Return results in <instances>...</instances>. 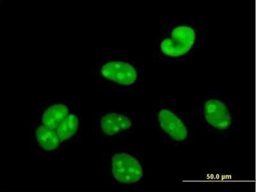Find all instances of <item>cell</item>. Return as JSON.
Returning <instances> with one entry per match:
<instances>
[{"label": "cell", "mask_w": 256, "mask_h": 192, "mask_svg": "<svg viewBox=\"0 0 256 192\" xmlns=\"http://www.w3.org/2000/svg\"><path fill=\"white\" fill-rule=\"evenodd\" d=\"M36 137L38 145L47 151L56 149L61 143L56 132L45 125L38 128L36 130Z\"/></svg>", "instance_id": "8"}, {"label": "cell", "mask_w": 256, "mask_h": 192, "mask_svg": "<svg viewBox=\"0 0 256 192\" xmlns=\"http://www.w3.org/2000/svg\"><path fill=\"white\" fill-rule=\"evenodd\" d=\"M198 109L201 120L211 131L225 133L234 126V107L220 95L206 96L198 104Z\"/></svg>", "instance_id": "2"}, {"label": "cell", "mask_w": 256, "mask_h": 192, "mask_svg": "<svg viewBox=\"0 0 256 192\" xmlns=\"http://www.w3.org/2000/svg\"><path fill=\"white\" fill-rule=\"evenodd\" d=\"M100 74L107 81L124 87H131L138 81L140 71L134 64L116 60L104 64Z\"/></svg>", "instance_id": "4"}, {"label": "cell", "mask_w": 256, "mask_h": 192, "mask_svg": "<svg viewBox=\"0 0 256 192\" xmlns=\"http://www.w3.org/2000/svg\"><path fill=\"white\" fill-rule=\"evenodd\" d=\"M100 129L108 136H114L131 129L132 123L128 116L120 113H109L100 120Z\"/></svg>", "instance_id": "6"}, {"label": "cell", "mask_w": 256, "mask_h": 192, "mask_svg": "<svg viewBox=\"0 0 256 192\" xmlns=\"http://www.w3.org/2000/svg\"><path fill=\"white\" fill-rule=\"evenodd\" d=\"M78 128V118L74 114H70L56 128V132L61 142H65L74 136Z\"/></svg>", "instance_id": "9"}, {"label": "cell", "mask_w": 256, "mask_h": 192, "mask_svg": "<svg viewBox=\"0 0 256 192\" xmlns=\"http://www.w3.org/2000/svg\"><path fill=\"white\" fill-rule=\"evenodd\" d=\"M157 127L164 137L174 143H186L190 139L192 127L180 112L168 104H162L156 114Z\"/></svg>", "instance_id": "3"}, {"label": "cell", "mask_w": 256, "mask_h": 192, "mask_svg": "<svg viewBox=\"0 0 256 192\" xmlns=\"http://www.w3.org/2000/svg\"><path fill=\"white\" fill-rule=\"evenodd\" d=\"M202 38V32L190 20L170 21L154 42V52L159 60L179 61L190 58Z\"/></svg>", "instance_id": "1"}, {"label": "cell", "mask_w": 256, "mask_h": 192, "mask_svg": "<svg viewBox=\"0 0 256 192\" xmlns=\"http://www.w3.org/2000/svg\"><path fill=\"white\" fill-rule=\"evenodd\" d=\"M111 167L115 179L123 184H134L143 176L142 168L138 161L126 153L114 155Z\"/></svg>", "instance_id": "5"}, {"label": "cell", "mask_w": 256, "mask_h": 192, "mask_svg": "<svg viewBox=\"0 0 256 192\" xmlns=\"http://www.w3.org/2000/svg\"><path fill=\"white\" fill-rule=\"evenodd\" d=\"M68 115V107L65 105L57 104L49 107L42 116L44 125L52 130H56L58 125Z\"/></svg>", "instance_id": "7"}]
</instances>
